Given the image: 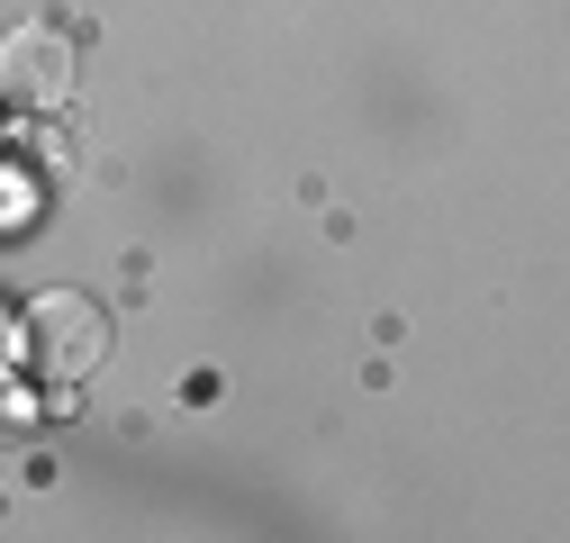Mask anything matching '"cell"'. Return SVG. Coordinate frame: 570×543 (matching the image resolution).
I'll return each mask as SVG.
<instances>
[{"label": "cell", "instance_id": "1", "mask_svg": "<svg viewBox=\"0 0 570 543\" xmlns=\"http://www.w3.org/2000/svg\"><path fill=\"white\" fill-rule=\"evenodd\" d=\"M19 354H28L37 381H91V372L109 363V308L82 299V290H46V299H28Z\"/></svg>", "mask_w": 570, "mask_h": 543}, {"label": "cell", "instance_id": "2", "mask_svg": "<svg viewBox=\"0 0 570 543\" xmlns=\"http://www.w3.org/2000/svg\"><path fill=\"white\" fill-rule=\"evenodd\" d=\"M82 82V46L63 19H28L0 37V100L10 109H63Z\"/></svg>", "mask_w": 570, "mask_h": 543}]
</instances>
